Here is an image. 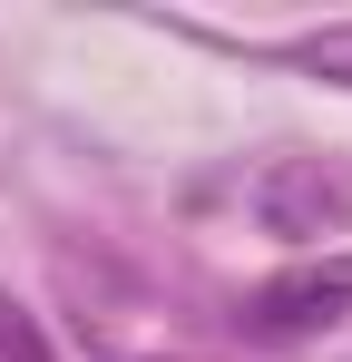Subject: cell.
I'll return each instance as SVG.
<instances>
[{"mask_svg": "<svg viewBox=\"0 0 352 362\" xmlns=\"http://www.w3.org/2000/svg\"><path fill=\"white\" fill-rule=\"evenodd\" d=\"M352 313V255H303V264H284L274 284H254L245 294V323L254 333H323V323H343Z\"/></svg>", "mask_w": 352, "mask_h": 362, "instance_id": "obj_1", "label": "cell"}, {"mask_svg": "<svg viewBox=\"0 0 352 362\" xmlns=\"http://www.w3.org/2000/svg\"><path fill=\"white\" fill-rule=\"evenodd\" d=\"M254 216H264V235H323V226L352 216V186L323 177V167H303V157H284V167L254 177Z\"/></svg>", "mask_w": 352, "mask_h": 362, "instance_id": "obj_2", "label": "cell"}, {"mask_svg": "<svg viewBox=\"0 0 352 362\" xmlns=\"http://www.w3.org/2000/svg\"><path fill=\"white\" fill-rule=\"evenodd\" d=\"M274 59H284V69H313V78H333V88H352V20H343V30H313V40H284Z\"/></svg>", "mask_w": 352, "mask_h": 362, "instance_id": "obj_3", "label": "cell"}]
</instances>
